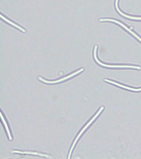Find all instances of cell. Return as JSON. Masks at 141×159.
Segmentation results:
<instances>
[{
    "label": "cell",
    "instance_id": "obj_9",
    "mask_svg": "<svg viewBox=\"0 0 141 159\" xmlns=\"http://www.w3.org/2000/svg\"><path fill=\"white\" fill-rule=\"evenodd\" d=\"M1 118H2V120L3 121V124H4L5 126L6 130L7 133H8V137H9V139L10 140H12V138L9 129H8V125H7V122H6L5 120L4 117L2 115V112L1 113Z\"/></svg>",
    "mask_w": 141,
    "mask_h": 159
},
{
    "label": "cell",
    "instance_id": "obj_2",
    "mask_svg": "<svg viewBox=\"0 0 141 159\" xmlns=\"http://www.w3.org/2000/svg\"><path fill=\"white\" fill-rule=\"evenodd\" d=\"M97 46H95V50H94V57H95V60L96 61L100 64V65L106 67H110V68H135L138 70H140L141 68L139 66H117V65H106L104 64L99 61L97 57H96V50H97Z\"/></svg>",
    "mask_w": 141,
    "mask_h": 159
},
{
    "label": "cell",
    "instance_id": "obj_3",
    "mask_svg": "<svg viewBox=\"0 0 141 159\" xmlns=\"http://www.w3.org/2000/svg\"><path fill=\"white\" fill-rule=\"evenodd\" d=\"M83 70L84 68H82V69L79 70L77 71V72H75L74 73H73V74L67 76L65 77H64V78H61V79L58 80H57L52 81L46 80L43 79L42 78L40 77H39V78H39V80L44 82V83H47V84H55V83H59V82L63 81L65 80H67L68 79V78H71V77L74 76V75H76L77 74H78V73H80V72L82 71Z\"/></svg>",
    "mask_w": 141,
    "mask_h": 159
},
{
    "label": "cell",
    "instance_id": "obj_7",
    "mask_svg": "<svg viewBox=\"0 0 141 159\" xmlns=\"http://www.w3.org/2000/svg\"><path fill=\"white\" fill-rule=\"evenodd\" d=\"M118 0H116V9H117V11H118V12H119L120 14L122 16H124V17H127V18L131 19H134V20H141V17H132V16H127L125 14L122 13V12H121V11H120L119 9L118 6H117V2H118Z\"/></svg>",
    "mask_w": 141,
    "mask_h": 159
},
{
    "label": "cell",
    "instance_id": "obj_5",
    "mask_svg": "<svg viewBox=\"0 0 141 159\" xmlns=\"http://www.w3.org/2000/svg\"><path fill=\"white\" fill-rule=\"evenodd\" d=\"M13 153H19L22 154H30L32 155H37L39 156L51 158L49 155L42 153H40L37 152H33L30 151H17V150H15L12 152Z\"/></svg>",
    "mask_w": 141,
    "mask_h": 159
},
{
    "label": "cell",
    "instance_id": "obj_6",
    "mask_svg": "<svg viewBox=\"0 0 141 159\" xmlns=\"http://www.w3.org/2000/svg\"><path fill=\"white\" fill-rule=\"evenodd\" d=\"M105 81L108 82V83H112V84H115V85H117V86L121 87V88H125V89H128V90H130L136 92L140 91H141V88H139V89H134V88H130V87L122 85V84H119V83H116V82L108 80L105 79Z\"/></svg>",
    "mask_w": 141,
    "mask_h": 159
},
{
    "label": "cell",
    "instance_id": "obj_8",
    "mask_svg": "<svg viewBox=\"0 0 141 159\" xmlns=\"http://www.w3.org/2000/svg\"><path fill=\"white\" fill-rule=\"evenodd\" d=\"M1 18L3 19L5 21H6V22H8V23L14 26V27L18 28V29H19L20 30L22 31V32H26V31L24 29H23V28H22V27H20L19 26H18V25L15 24L13 23V22H12L11 21H10L9 20L7 19L6 17H3V16H2V15H1Z\"/></svg>",
    "mask_w": 141,
    "mask_h": 159
},
{
    "label": "cell",
    "instance_id": "obj_4",
    "mask_svg": "<svg viewBox=\"0 0 141 159\" xmlns=\"http://www.w3.org/2000/svg\"><path fill=\"white\" fill-rule=\"evenodd\" d=\"M112 21V22H116V23L118 24L121 25L122 26V27H123L124 28L126 29V30H127V31H129V32L130 33L132 34H133V35L134 36V37H135L136 38L138 39L141 42V39L137 35H136L134 33V32H132V31H131V30H130L128 28H127V27H126V26H125V25H124L123 24L121 23V22H118V21H117L115 20L112 19H101L100 20V21Z\"/></svg>",
    "mask_w": 141,
    "mask_h": 159
},
{
    "label": "cell",
    "instance_id": "obj_1",
    "mask_svg": "<svg viewBox=\"0 0 141 159\" xmlns=\"http://www.w3.org/2000/svg\"><path fill=\"white\" fill-rule=\"evenodd\" d=\"M104 109V107H101V108H100V109H99V111L97 113H96V115L95 116H94V117L92 118V119H91V120H90V121L87 124H86V125H85V127L82 129V130H81V132L80 133V134H78V135H77V138H76V139H75V141H74V142L73 143L72 146L71 148L70 149V152H69V156L68 157V158L69 159L70 158V155H71L74 146H75V144L77 142V140H78V139H79V138L80 137V136H81L82 134V133L84 132V131L85 130H86V128L88 127L91 124V123L93 121H94V120H95V119H96V118L99 115V114L101 112V111H102Z\"/></svg>",
    "mask_w": 141,
    "mask_h": 159
}]
</instances>
